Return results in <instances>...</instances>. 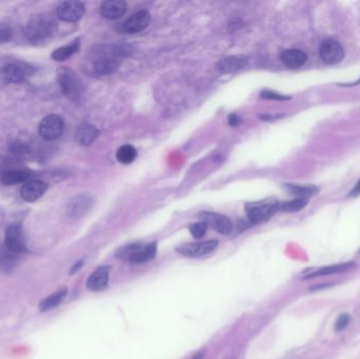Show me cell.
Here are the masks:
<instances>
[{
  "label": "cell",
  "mask_w": 360,
  "mask_h": 359,
  "mask_svg": "<svg viewBox=\"0 0 360 359\" xmlns=\"http://www.w3.org/2000/svg\"><path fill=\"white\" fill-rule=\"evenodd\" d=\"M98 136H99V130L96 127L84 124L77 129L75 137L79 145L90 146L98 138Z\"/></svg>",
  "instance_id": "20"
},
{
  "label": "cell",
  "mask_w": 360,
  "mask_h": 359,
  "mask_svg": "<svg viewBox=\"0 0 360 359\" xmlns=\"http://www.w3.org/2000/svg\"><path fill=\"white\" fill-rule=\"evenodd\" d=\"M5 246L15 254L22 253L27 250L21 227L18 225H11L6 230Z\"/></svg>",
  "instance_id": "10"
},
{
  "label": "cell",
  "mask_w": 360,
  "mask_h": 359,
  "mask_svg": "<svg viewBox=\"0 0 360 359\" xmlns=\"http://www.w3.org/2000/svg\"><path fill=\"white\" fill-rule=\"evenodd\" d=\"M66 295H67V289H61L57 291V292L47 296L40 302L39 310L41 312H46L55 309L56 306H58L64 300Z\"/></svg>",
  "instance_id": "22"
},
{
  "label": "cell",
  "mask_w": 360,
  "mask_h": 359,
  "mask_svg": "<svg viewBox=\"0 0 360 359\" xmlns=\"http://www.w3.org/2000/svg\"><path fill=\"white\" fill-rule=\"evenodd\" d=\"M239 122H240V119H239V117H238L237 115L232 114V115L229 116V124H230L231 126L235 127V126H237V125L239 124Z\"/></svg>",
  "instance_id": "36"
},
{
  "label": "cell",
  "mask_w": 360,
  "mask_h": 359,
  "mask_svg": "<svg viewBox=\"0 0 360 359\" xmlns=\"http://www.w3.org/2000/svg\"><path fill=\"white\" fill-rule=\"evenodd\" d=\"M202 357H203V355H202V354H198L197 356H195V357H194V359H202Z\"/></svg>",
  "instance_id": "37"
},
{
  "label": "cell",
  "mask_w": 360,
  "mask_h": 359,
  "mask_svg": "<svg viewBox=\"0 0 360 359\" xmlns=\"http://www.w3.org/2000/svg\"><path fill=\"white\" fill-rule=\"evenodd\" d=\"M13 36V30L10 26L0 23V43H5L11 40Z\"/></svg>",
  "instance_id": "32"
},
{
  "label": "cell",
  "mask_w": 360,
  "mask_h": 359,
  "mask_svg": "<svg viewBox=\"0 0 360 359\" xmlns=\"http://www.w3.org/2000/svg\"><path fill=\"white\" fill-rule=\"evenodd\" d=\"M141 248L140 244H131L128 245L126 247L120 248L117 252H116V257L120 258V259H130L131 256L136 252L138 251Z\"/></svg>",
  "instance_id": "29"
},
{
  "label": "cell",
  "mask_w": 360,
  "mask_h": 359,
  "mask_svg": "<svg viewBox=\"0 0 360 359\" xmlns=\"http://www.w3.org/2000/svg\"><path fill=\"white\" fill-rule=\"evenodd\" d=\"M64 130L63 119L58 115H49L39 124V134L45 140L58 139Z\"/></svg>",
  "instance_id": "5"
},
{
  "label": "cell",
  "mask_w": 360,
  "mask_h": 359,
  "mask_svg": "<svg viewBox=\"0 0 360 359\" xmlns=\"http://www.w3.org/2000/svg\"><path fill=\"white\" fill-rule=\"evenodd\" d=\"M280 59L290 69H298L305 63L307 57L300 50L290 49L283 51L280 55Z\"/></svg>",
  "instance_id": "19"
},
{
  "label": "cell",
  "mask_w": 360,
  "mask_h": 359,
  "mask_svg": "<svg viewBox=\"0 0 360 359\" xmlns=\"http://www.w3.org/2000/svg\"><path fill=\"white\" fill-rule=\"evenodd\" d=\"M47 190V185L41 180H31L26 182L21 190L20 196L25 201L34 202L39 199Z\"/></svg>",
  "instance_id": "14"
},
{
  "label": "cell",
  "mask_w": 360,
  "mask_h": 359,
  "mask_svg": "<svg viewBox=\"0 0 360 359\" xmlns=\"http://www.w3.org/2000/svg\"><path fill=\"white\" fill-rule=\"evenodd\" d=\"M93 200L89 195H80L74 198L68 204V215L73 218L83 216L92 207Z\"/></svg>",
  "instance_id": "18"
},
{
  "label": "cell",
  "mask_w": 360,
  "mask_h": 359,
  "mask_svg": "<svg viewBox=\"0 0 360 359\" xmlns=\"http://www.w3.org/2000/svg\"><path fill=\"white\" fill-rule=\"evenodd\" d=\"M29 177H30V173L27 172V171L13 170V171H6V172H4L0 179H2V182L6 185H13L28 180Z\"/></svg>",
  "instance_id": "24"
},
{
  "label": "cell",
  "mask_w": 360,
  "mask_h": 359,
  "mask_svg": "<svg viewBox=\"0 0 360 359\" xmlns=\"http://www.w3.org/2000/svg\"><path fill=\"white\" fill-rule=\"evenodd\" d=\"M261 97L265 99H273V100H278V101H283V100H287L291 98L289 96L280 95V94H278L276 92H273V91H262Z\"/></svg>",
  "instance_id": "33"
},
{
  "label": "cell",
  "mask_w": 360,
  "mask_h": 359,
  "mask_svg": "<svg viewBox=\"0 0 360 359\" xmlns=\"http://www.w3.org/2000/svg\"><path fill=\"white\" fill-rule=\"evenodd\" d=\"M82 266H83V260L77 261V262L72 267V269L70 270V274H71V275L75 274V273H77V272L82 268Z\"/></svg>",
  "instance_id": "35"
},
{
  "label": "cell",
  "mask_w": 360,
  "mask_h": 359,
  "mask_svg": "<svg viewBox=\"0 0 360 359\" xmlns=\"http://www.w3.org/2000/svg\"><path fill=\"white\" fill-rule=\"evenodd\" d=\"M125 51L126 50L123 47L119 49L115 46L110 50L105 47L104 50L98 51L93 62L95 73L101 76H107L116 72L119 66V58L123 56Z\"/></svg>",
  "instance_id": "1"
},
{
  "label": "cell",
  "mask_w": 360,
  "mask_h": 359,
  "mask_svg": "<svg viewBox=\"0 0 360 359\" xmlns=\"http://www.w3.org/2000/svg\"><path fill=\"white\" fill-rule=\"evenodd\" d=\"M306 204H307V198H296L294 200L279 203L278 210L285 213H294L302 210Z\"/></svg>",
  "instance_id": "27"
},
{
  "label": "cell",
  "mask_w": 360,
  "mask_h": 359,
  "mask_svg": "<svg viewBox=\"0 0 360 359\" xmlns=\"http://www.w3.org/2000/svg\"><path fill=\"white\" fill-rule=\"evenodd\" d=\"M58 82L62 93L73 101L80 100L83 94V85L79 77L70 69L63 67L58 73Z\"/></svg>",
  "instance_id": "4"
},
{
  "label": "cell",
  "mask_w": 360,
  "mask_h": 359,
  "mask_svg": "<svg viewBox=\"0 0 360 359\" xmlns=\"http://www.w3.org/2000/svg\"><path fill=\"white\" fill-rule=\"evenodd\" d=\"M248 57L244 55H234L225 57L218 61L217 63V70L220 73L230 74L235 73L239 70H242L248 64Z\"/></svg>",
  "instance_id": "16"
},
{
  "label": "cell",
  "mask_w": 360,
  "mask_h": 359,
  "mask_svg": "<svg viewBox=\"0 0 360 359\" xmlns=\"http://www.w3.org/2000/svg\"><path fill=\"white\" fill-rule=\"evenodd\" d=\"M17 254L10 251L6 246H0V269L10 271L16 264Z\"/></svg>",
  "instance_id": "26"
},
{
  "label": "cell",
  "mask_w": 360,
  "mask_h": 359,
  "mask_svg": "<svg viewBox=\"0 0 360 359\" xmlns=\"http://www.w3.org/2000/svg\"><path fill=\"white\" fill-rule=\"evenodd\" d=\"M350 322H351V316L349 314L345 313L339 315V317L335 322V331L336 332L344 331L346 328H348Z\"/></svg>",
  "instance_id": "31"
},
{
  "label": "cell",
  "mask_w": 360,
  "mask_h": 359,
  "mask_svg": "<svg viewBox=\"0 0 360 359\" xmlns=\"http://www.w3.org/2000/svg\"><path fill=\"white\" fill-rule=\"evenodd\" d=\"M127 12V4L123 0H108L100 6V14L107 19H119Z\"/></svg>",
  "instance_id": "15"
},
{
  "label": "cell",
  "mask_w": 360,
  "mask_h": 359,
  "mask_svg": "<svg viewBox=\"0 0 360 359\" xmlns=\"http://www.w3.org/2000/svg\"><path fill=\"white\" fill-rule=\"evenodd\" d=\"M218 246L217 241H208L202 243H195V244H185L177 248V252L180 253L186 257H200V256L207 255L214 251Z\"/></svg>",
  "instance_id": "11"
},
{
  "label": "cell",
  "mask_w": 360,
  "mask_h": 359,
  "mask_svg": "<svg viewBox=\"0 0 360 359\" xmlns=\"http://www.w3.org/2000/svg\"><path fill=\"white\" fill-rule=\"evenodd\" d=\"M54 22L45 16H38L30 20L26 28V36L32 43H42L54 33Z\"/></svg>",
  "instance_id": "2"
},
{
  "label": "cell",
  "mask_w": 360,
  "mask_h": 359,
  "mask_svg": "<svg viewBox=\"0 0 360 359\" xmlns=\"http://www.w3.org/2000/svg\"><path fill=\"white\" fill-rule=\"evenodd\" d=\"M279 203L273 200L250 202L246 206L249 221L252 225H261L269 221L278 211Z\"/></svg>",
  "instance_id": "3"
},
{
  "label": "cell",
  "mask_w": 360,
  "mask_h": 359,
  "mask_svg": "<svg viewBox=\"0 0 360 359\" xmlns=\"http://www.w3.org/2000/svg\"><path fill=\"white\" fill-rule=\"evenodd\" d=\"M156 252H157V245L156 243H152L149 244L146 247H142L136 251L131 257H130V262L132 264H141V262H146L149 261L151 259H153L156 256Z\"/></svg>",
  "instance_id": "21"
},
{
  "label": "cell",
  "mask_w": 360,
  "mask_h": 359,
  "mask_svg": "<svg viewBox=\"0 0 360 359\" xmlns=\"http://www.w3.org/2000/svg\"><path fill=\"white\" fill-rule=\"evenodd\" d=\"M151 21V15L148 11H139L133 14L124 23L125 32L135 34L143 31L148 28Z\"/></svg>",
  "instance_id": "12"
},
{
  "label": "cell",
  "mask_w": 360,
  "mask_h": 359,
  "mask_svg": "<svg viewBox=\"0 0 360 359\" xmlns=\"http://www.w3.org/2000/svg\"><path fill=\"white\" fill-rule=\"evenodd\" d=\"M286 190L297 196L298 198H306L307 196L315 194L318 190L315 186H306V185H298V184H285Z\"/></svg>",
  "instance_id": "28"
},
{
  "label": "cell",
  "mask_w": 360,
  "mask_h": 359,
  "mask_svg": "<svg viewBox=\"0 0 360 359\" xmlns=\"http://www.w3.org/2000/svg\"><path fill=\"white\" fill-rule=\"evenodd\" d=\"M79 49H80V42L78 39H76L70 44L55 50L52 54V58L56 61H64L72 57L74 54H76L79 51Z\"/></svg>",
  "instance_id": "23"
},
{
  "label": "cell",
  "mask_w": 360,
  "mask_h": 359,
  "mask_svg": "<svg viewBox=\"0 0 360 359\" xmlns=\"http://www.w3.org/2000/svg\"><path fill=\"white\" fill-rule=\"evenodd\" d=\"M354 267H355L354 262H345V264H338V265H332V266H325L316 271L307 273V274H305L302 277V279H313L317 277L339 274V273H344L352 270Z\"/></svg>",
  "instance_id": "17"
},
{
  "label": "cell",
  "mask_w": 360,
  "mask_h": 359,
  "mask_svg": "<svg viewBox=\"0 0 360 359\" xmlns=\"http://www.w3.org/2000/svg\"><path fill=\"white\" fill-rule=\"evenodd\" d=\"M32 74L31 66L22 63H10L0 70V77L8 83L23 82Z\"/></svg>",
  "instance_id": "6"
},
{
  "label": "cell",
  "mask_w": 360,
  "mask_h": 359,
  "mask_svg": "<svg viewBox=\"0 0 360 359\" xmlns=\"http://www.w3.org/2000/svg\"><path fill=\"white\" fill-rule=\"evenodd\" d=\"M137 157V151L131 145H125L122 148H119L116 153V159L118 162L123 164L132 163Z\"/></svg>",
  "instance_id": "25"
},
{
  "label": "cell",
  "mask_w": 360,
  "mask_h": 359,
  "mask_svg": "<svg viewBox=\"0 0 360 359\" xmlns=\"http://www.w3.org/2000/svg\"><path fill=\"white\" fill-rule=\"evenodd\" d=\"M360 195V179L357 181V183L355 184V186L352 189V191L350 192V195L351 197H356V196H359Z\"/></svg>",
  "instance_id": "34"
},
{
  "label": "cell",
  "mask_w": 360,
  "mask_h": 359,
  "mask_svg": "<svg viewBox=\"0 0 360 359\" xmlns=\"http://www.w3.org/2000/svg\"><path fill=\"white\" fill-rule=\"evenodd\" d=\"M199 217L201 221H203L204 224H207V226H210L211 228L215 229L217 232L224 235L230 234L233 230V224L231 219L222 214L204 211L199 214Z\"/></svg>",
  "instance_id": "8"
},
{
  "label": "cell",
  "mask_w": 360,
  "mask_h": 359,
  "mask_svg": "<svg viewBox=\"0 0 360 359\" xmlns=\"http://www.w3.org/2000/svg\"><path fill=\"white\" fill-rule=\"evenodd\" d=\"M111 268L109 266H101L97 268L87 280V286L94 292L105 290L109 283V275Z\"/></svg>",
  "instance_id": "13"
},
{
  "label": "cell",
  "mask_w": 360,
  "mask_h": 359,
  "mask_svg": "<svg viewBox=\"0 0 360 359\" xmlns=\"http://www.w3.org/2000/svg\"><path fill=\"white\" fill-rule=\"evenodd\" d=\"M188 229H190L191 234L195 238H202L205 235V233H207L208 226H207V224H204L203 221H200V222H196V224L191 225L190 227H188Z\"/></svg>",
  "instance_id": "30"
},
{
  "label": "cell",
  "mask_w": 360,
  "mask_h": 359,
  "mask_svg": "<svg viewBox=\"0 0 360 359\" xmlns=\"http://www.w3.org/2000/svg\"><path fill=\"white\" fill-rule=\"evenodd\" d=\"M85 11L81 2H64L57 8L58 18L66 22H75L81 19Z\"/></svg>",
  "instance_id": "9"
},
{
  "label": "cell",
  "mask_w": 360,
  "mask_h": 359,
  "mask_svg": "<svg viewBox=\"0 0 360 359\" xmlns=\"http://www.w3.org/2000/svg\"><path fill=\"white\" fill-rule=\"evenodd\" d=\"M319 55L322 61L328 64H337L345 57V51L340 43L333 39L324 40L319 47Z\"/></svg>",
  "instance_id": "7"
}]
</instances>
